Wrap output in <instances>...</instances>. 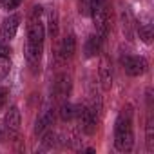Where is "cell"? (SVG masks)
Returning <instances> with one entry per match:
<instances>
[{"label": "cell", "instance_id": "10", "mask_svg": "<svg viewBox=\"0 0 154 154\" xmlns=\"http://www.w3.org/2000/svg\"><path fill=\"white\" fill-rule=\"evenodd\" d=\"M74 53H76V36L72 33H67L60 42V56L63 60H69L74 56Z\"/></svg>", "mask_w": 154, "mask_h": 154}, {"label": "cell", "instance_id": "15", "mask_svg": "<svg viewBox=\"0 0 154 154\" xmlns=\"http://www.w3.org/2000/svg\"><path fill=\"white\" fill-rule=\"evenodd\" d=\"M145 141H147V152H154V120L149 111L147 123H145Z\"/></svg>", "mask_w": 154, "mask_h": 154}, {"label": "cell", "instance_id": "19", "mask_svg": "<svg viewBox=\"0 0 154 154\" xmlns=\"http://www.w3.org/2000/svg\"><path fill=\"white\" fill-rule=\"evenodd\" d=\"M11 54V47L6 42H0V58H9Z\"/></svg>", "mask_w": 154, "mask_h": 154}, {"label": "cell", "instance_id": "12", "mask_svg": "<svg viewBox=\"0 0 154 154\" xmlns=\"http://www.w3.org/2000/svg\"><path fill=\"white\" fill-rule=\"evenodd\" d=\"M45 17H47V33L51 38H56L58 36V11L54 8H49Z\"/></svg>", "mask_w": 154, "mask_h": 154}, {"label": "cell", "instance_id": "9", "mask_svg": "<svg viewBox=\"0 0 154 154\" xmlns=\"http://www.w3.org/2000/svg\"><path fill=\"white\" fill-rule=\"evenodd\" d=\"M53 122H54V109H53L51 105H47V107H44V111L40 112V116H38V120H36L35 134H44L47 129H51Z\"/></svg>", "mask_w": 154, "mask_h": 154}, {"label": "cell", "instance_id": "22", "mask_svg": "<svg viewBox=\"0 0 154 154\" xmlns=\"http://www.w3.org/2000/svg\"><path fill=\"white\" fill-rule=\"evenodd\" d=\"M0 2H2V0H0Z\"/></svg>", "mask_w": 154, "mask_h": 154}, {"label": "cell", "instance_id": "4", "mask_svg": "<svg viewBox=\"0 0 154 154\" xmlns=\"http://www.w3.org/2000/svg\"><path fill=\"white\" fill-rule=\"evenodd\" d=\"M120 63L123 71L129 76H141L147 71V60L143 56H134V54H125L120 58Z\"/></svg>", "mask_w": 154, "mask_h": 154}, {"label": "cell", "instance_id": "1", "mask_svg": "<svg viewBox=\"0 0 154 154\" xmlns=\"http://www.w3.org/2000/svg\"><path fill=\"white\" fill-rule=\"evenodd\" d=\"M44 8L35 6L31 9V15L27 18V44H26V58L33 72H36V67L40 65V58L44 53V38H45V27L42 22Z\"/></svg>", "mask_w": 154, "mask_h": 154}, {"label": "cell", "instance_id": "6", "mask_svg": "<svg viewBox=\"0 0 154 154\" xmlns=\"http://www.w3.org/2000/svg\"><path fill=\"white\" fill-rule=\"evenodd\" d=\"M20 125H22V116H20V111L17 105L9 107V111L6 112L4 116V129L8 131L9 138H15L18 132H20Z\"/></svg>", "mask_w": 154, "mask_h": 154}, {"label": "cell", "instance_id": "18", "mask_svg": "<svg viewBox=\"0 0 154 154\" xmlns=\"http://www.w3.org/2000/svg\"><path fill=\"white\" fill-rule=\"evenodd\" d=\"M20 2H22V0H2L0 6H2L4 9H8V11H11V9H17L20 6Z\"/></svg>", "mask_w": 154, "mask_h": 154}, {"label": "cell", "instance_id": "21", "mask_svg": "<svg viewBox=\"0 0 154 154\" xmlns=\"http://www.w3.org/2000/svg\"><path fill=\"white\" fill-rule=\"evenodd\" d=\"M2 134H4V129H2V127H0V140H2Z\"/></svg>", "mask_w": 154, "mask_h": 154}, {"label": "cell", "instance_id": "8", "mask_svg": "<svg viewBox=\"0 0 154 154\" xmlns=\"http://www.w3.org/2000/svg\"><path fill=\"white\" fill-rule=\"evenodd\" d=\"M98 80L103 91H109L112 87V65L109 56H102L100 60V67H98Z\"/></svg>", "mask_w": 154, "mask_h": 154}, {"label": "cell", "instance_id": "13", "mask_svg": "<svg viewBox=\"0 0 154 154\" xmlns=\"http://www.w3.org/2000/svg\"><path fill=\"white\" fill-rule=\"evenodd\" d=\"M58 114H60V120H63V122H72L74 116H76V105L69 103V100H63V102H60Z\"/></svg>", "mask_w": 154, "mask_h": 154}, {"label": "cell", "instance_id": "7", "mask_svg": "<svg viewBox=\"0 0 154 154\" xmlns=\"http://www.w3.org/2000/svg\"><path fill=\"white\" fill-rule=\"evenodd\" d=\"M71 89H72V82H71V76L62 72L56 76L54 80V98L58 102H63V100H69V94H71Z\"/></svg>", "mask_w": 154, "mask_h": 154}, {"label": "cell", "instance_id": "17", "mask_svg": "<svg viewBox=\"0 0 154 154\" xmlns=\"http://www.w3.org/2000/svg\"><path fill=\"white\" fill-rule=\"evenodd\" d=\"M136 31H138V35H140L141 42H145V44H150V40H152V26H150V24L138 26V27H136Z\"/></svg>", "mask_w": 154, "mask_h": 154}, {"label": "cell", "instance_id": "3", "mask_svg": "<svg viewBox=\"0 0 154 154\" xmlns=\"http://www.w3.org/2000/svg\"><path fill=\"white\" fill-rule=\"evenodd\" d=\"M74 120H78L82 131L85 134H94L96 131V123H98V114L87 105V103H80V105H76V116Z\"/></svg>", "mask_w": 154, "mask_h": 154}, {"label": "cell", "instance_id": "5", "mask_svg": "<svg viewBox=\"0 0 154 154\" xmlns=\"http://www.w3.org/2000/svg\"><path fill=\"white\" fill-rule=\"evenodd\" d=\"M18 26H20V15H9L2 20V26H0V40L2 42H11L15 36H17V31H18Z\"/></svg>", "mask_w": 154, "mask_h": 154}, {"label": "cell", "instance_id": "11", "mask_svg": "<svg viewBox=\"0 0 154 154\" xmlns=\"http://www.w3.org/2000/svg\"><path fill=\"white\" fill-rule=\"evenodd\" d=\"M102 44H103V40H102L96 33H94V35H91V36L87 38L85 45H84L85 56H87V58H93V56L100 54V51H102Z\"/></svg>", "mask_w": 154, "mask_h": 154}, {"label": "cell", "instance_id": "14", "mask_svg": "<svg viewBox=\"0 0 154 154\" xmlns=\"http://www.w3.org/2000/svg\"><path fill=\"white\" fill-rule=\"evenodd\" d=\"M122 29H123L125 38L132 40V36H134V24H132V17H131L129 9H123V13H122Z\"/></svg>", "mask_w": 154, "mask_h": 154}, {"label": "cell", "instance_id": "16", "mask_svg": "<svg viewBox=\"0 0 154 154\" xmlns=\"http://www.w3.org/2000/svg\"><path fill=\"white\" fill-rule=\"evenodd\" d=\"M98 4H100V0H80L78 2V11H80L82 17H91Z\"/></svg>", "mask_w": 154, "mask_h": 154}, {"label": "cell", "instance_id": "20", "mask_svg": "<svg viewBox=\"0 0 154 154\" xmlns=\"http://www.w3.org/2000/svg\"><path fill=\"white\" fill-rule=\"evenodd\" d=\"M8 96H9L8 87H0V109H2V107H4V103L8 102Z\"/></svg>", "mask_w": 154, "mask_h": 154}, {"label": "cell", "instance_id": "2", "mask_svg": "<svg viewBox=\"0 0 154 154\" xmlns=\"http://www.w3.org/2000/svg\"><path fill=\"white\" fill-rule=\"evenodd\" d=\"M114 147L120 152H131L134 147V129H132V107L125 105L114 122Z\"/></svg>", "mask_w": 154, "mask_h": 154}]
</instances>
